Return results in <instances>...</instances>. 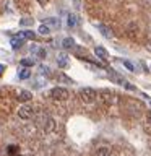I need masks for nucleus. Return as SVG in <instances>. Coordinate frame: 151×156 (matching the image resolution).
I'll return each instance as SVG.
<instances>
[{
  "mask_svg": "<svg viewBox=\"0 0 151 156\" xmlns=\"http://www.w3.org/2000/svg\"><path fill=\"white\" fill-rule=\"evenodd\" d=\"M19 24H21V26H31L33 20L31 18H23V20H19Z\"/></svg>",
  "mask_w": 151,
  "mask_h": 156,
  "instance_id": "obj_18",
  "label": "nucleus"
},
{
  "mask_svg": "<svg viewBox=\"0 0 151 156\" xmlns=\"http://www.w3.org/2000/svg\"><path fill=\"white\" fill-rule=\"evenodd\" d=\"M18 101H21V102H28V101H31L33 99V93H29L26 90H21V91H18Z\"/></svg>",
  "mask_w": 151,
  "mask_h": 156,
  "instance_id": "obj_6",
  "label": "nucleus"
},
{
  "mask_svg": "<svg viewBox=\"0 0 151 156\" xmlns=\"http://www.w3.org/2000/svg\"><path fill=\"white\" fill-rule=\"evenodd\" d=\"M18 117H19V119H23V120L33 119V117H34V107L33 106H28V104L21 106L18 109Z\"/></svg>",
  "mask_w": 151,
  "mask_h": 156,
  "instance_id": "obj_4",
  "label": "nucleus"
},
{
  "mask_svg": "<svg viewBox=\"0 0 151 156\" xmlns=\"http://www.w3.org/2000/svg\"><path fill=\"white\" fill-rule=\"evenodd\" d=\"M42 24L47 28H55V26H58V20L57 18H46L42 21Z\"/></svg>",
  "mask_w": 151,
  "mask_h": 156,
  "instance_id": "obj_12",
  "label": "nucleus"
},
{
  "mask_svg": "<svg viewBox=\"0 0 151 156\" xmlns=\"http://www.w3.org/2000/svg\"><path fill=\"white\" fill-rule=\"evenodd\" d=\"M125 36L128 37V39H132V41L136 39V37L140 36V26L136 23H128L125 26Z\"/></svg>",
  "mask_w": 151,
  "mask_h": 156,
  "instance_id": "obj_5",
  "label": "nucleus"
},
{
  "mask_svg": "<svg viewBox=\"0 0 151 156\" xmlns=\"http://www.w3.org/2000/svg\"><path fill=\"white\" fill-rule=\"evenodd\" d=\"M75 7H80V0H75Z\"/></svg>",
  "mask_w": 151,
  "mask_h": 156,
  "instance_id": "obj_26",
  "label": "nucleus"
},
{
  "mask_svg": "<svg viewBox=\"0 0 151 156\" xmlns=\"http://www.w3.org/2000/svg\"><path fill=\"white\" fill-rule=\"evenodd\" d=\"M62 46H63V49H68V51H70V49H75V39L73 37H65L62 41Z\"/></svg>",
  "mask_w": 151,
  "mask_h": 156,
  "instance_id": "obj_9",
  "label": "nucleus"
},
{
  "mask_svg": "<svg viewBox=\"0 0 151 156\" xmlns=\"http://www.w3.org/2000/svg\"><path fill=\"white\" fill-rule=\"evenodd\" d=\"M96 156H112V153H111V150L109 148H106V146H99V148L96 150V153H94Z\"/></svg>",
  "mask_w": 151,
  "mask_h": 156,
  "instance_id": "obj_14",
  "label": "nucleus"
},
{
  "mask_svg": "<svg viewBox=\"0 0 151 156\" xmlns=\"http://www.w3.org/2000/svg\"><path fill=\"white\" fill-rule=\"evenodd\" d=\"M91 2H101V0H91Z\"/></svg>",
  "mask_w": 151,
  "mask_h": 156,
  "instance_id": "obj_27",
  "label": "nucleus"
},
{
  "mask_svg": "<svg viewBox=\"0 0 151 156\" xmlns=\"http://www.w3.org/2000/svg\"><path fill=\"white\" fill-rule=\"evenodd\" d=\"M143 3L145 5H151V0H143Z\"/></svg>",
  "mask_w": 151,
  "mask_h": 156,
  "instance_id": "obj_24",
  "label": "nucleus"
},
{
  "mask_svg": "<svg viewBox=\"0 0 151 156\" xmlns=\"http://www.w3.org/2000/svg\"><path fill=\"white\" fill-rule=\"evenodd\" d=\"M124 65H125L127 68H128L130 72H135V67H133V63H132L130 60H124Z\"/></svg>",
  "mask_w": 151,
  "mask_h": 156,
  "instance_id": "obj_20",
  "label": "nucleus"
},
{
  "mask_svg": "<svg viewBox=\"0 0 151 156\" xmlns=\"http://www.w3.org/2000/svg\"><path fill=\"white\" fill-rule=\"evenodd\" d=\"M67 24H68V28H76L78 26L76 15H68V16H67Z\"/></svg>",
  "mask_w": 151,
  "mask_h": 156,
  "instance_id": "obj_11",
  "label": "nucleus"
},
{
  "mask_svg": "<svg viewBox=\"0 0 151 156\" xmlns=\"http://www.w3.org/2000/svg\"><path fill=\"white\" fill-rule=\"evenodd\" d=\"M12 46H13V49L21 47V46H23V39H21V37H18V36H15V37L12 39Z\"/></svg>",
  "mask_w": 151,
  "mask_h": 156,
  "instance_id": "obj_16",
  "label": "nucleus"
},
{
  "mask_svg": "<svg viewBox=\"0 0 151 156\" xmlns=\"http://www.w3.org/2000/svg\"><path fill=\"white\" fill-rule=\"evenodd\" d=\"M2 73H3V65L0 63V75H2Z\"/></svg>",
  "mask_w": 151,
  "mask_h": 156,
  "instance_id": "obj_25",
  "label": "nucleus"
},
{
  "mask_svg": "<svg viewBox=\"0 0 151 156\" xmlns=\"http://www.w3.org/2000/svg\"><path fill=\"white\" fill-rule=\"evenodd\" d=\"M36 2H39L41 5H46V3H47V0H36Z\"/></svg>",
  "mask_w": 151,
  "mask_h": 156,
  "instance_id": "obj_23",
  "label": "nucleus"
},
{
  "mask_svg": "<svg viewBox=\"0 0 151 156\" xmlns=\"http://www.w3.org/2000/svg\"><path fill=\"white\" fill-rule=\"evenodd\" d=\"M97 29H99V31H101V34H102V36H104V37H107V39H111L112 36H114V33H112V29L109 28V26H106V24H97Z\"/></svg>",
  "mask_w": 151,
  "mask_h": 156,
  "instance_id": "obj_7",
  "label": "nucleus"
},
{
  "mask_svg": "<svg viewBox=\"0 0 151 156\" xmlns=\"http://www.w3.org/2000/svg\"><path fill=\"white\" fill-rule=\"evenodd\" d=\"M145 120H146V125L151 127V111L149 112H146V115H145Z\"/></svg>",
  "mask_w": 151,
  "mask_h": 156,
  "instance_id": "obj_21",
  "label": "nucleus"
},
{
  "mask_svg": "<svg viewBox=\"0 0 151 156\" xmlns=\"http://www.w3.org/2000/svg\"><path fill=\"white\" fill-rule=\"evenodd\" d=\"M49 33H51V28L44 26V24H41V26H39V34H49Z\"/></svg>",
  "mask_w": 151,
  "mask_h": 156,
  "instance_id": "obj_19",
  "label": "nucleus"
},
{
  "mask_svg": "<svg viewBox=\"0 0 151 156\" xmlns=\"http://www.w3.org/2000/svg\"><path fill=\"white\" fill-rule=\"evenodd\" d=\"M57 63H58V67H62V68H65L68 67V57H67V54H58V57H57Z\"/></svg>",
  "mask_w": 151,
  "mask_h": 156,
  "instance_id": "obj_8",
  "label": "nucleus"
},
{
  "mask_svg": "<svg viewBox=\"0 0 151 156\" xmlns=\"http://www.w3.org/2000/svg\"><path fill=\"white\" fill-rule=\"evenodd\" d=\"M70 93H68L67 88H62V86H55L51 90V98L54 101H67Z\"/></svg>",
  "mask_w": 151,
  "mask_h": 156,
  "instance_id": "obj_3",
  "label": "nucleus"
},
{
  "mask_svg": "<svg viewBox=\"0 0 151 156\" xmlns=\"http://www.w3.org/2000/svg\"><path fill=\"white\" fill-rule=\"evenodd\" d=\"M18 76L19 80H28L31 76V72H29V68H21V70H18Z\"/></svg>",
  "mask_w": 151,
  "mask_h": 156,
  "instance_id": "obj_15",
  "label": "nucleus"
},
{
  "mask_svg": "<svg viewBox=\"0 0 151 156\" xmlns=\"http://www.w3.org/2000/svg\"><path fill=\"white\" fill-rule=\"evenodd\" d=\"M21 65L28 68V67H33V65H34V62L31 60V58H21Z\"/></svg>",
  "mask_w": 151,
  "mask_h": 156,
  "instance_id": "obj_17",
  "label": "nucleus"
},
{
  "mask_svg": "<svg viewBox=\"0 0 151 156\" xmlns=\"http://www.w3.org/2000/svg\"><path fill=\"white\" fill-rule=\"evenodd\" d=\"M97 99H99V102L102 106H112V104L117 102V96H115V93L104 90V91H101L99 94H97Z\"/></svg>",
  "mask_w": 151,
  "mask_h": 156,
  "instance_id": "obj_2",
  "label": "nucleus"
},
{
  "mask_svg": "<svg viewBox=\"0 0 151 156\" xmlns=\"http://www.w3.org/2000/svg\"><path fill=\"white\" fill-rule=\"evenodd\" d=\"M37 52H39V54H37L39 57H46V55H47V52L44 51V49H37Z\"/></svg>",
  "mask_w": 151,
  "mask_h": 156,
  "instance_id": "obj_22",
  "label": "nucleus"
},
{
  "mask_svg": "<svg viewBox=\"0 0 151 156\" xmlns=\"http://www.w3.org/2000/svg\"><path fill=\"white\" fill-rule=\"evenodd\" d=\"M80 99L85 102V104H93L96 99H97V91L94 90V88H81L80 90Z\"/></svg>",
  "mask_w": 151,
  "mask_h": 156,
  "instance_id": "obj_1",
  "label": "nucleus"
},
{
  "mask_svg": "<svg viewBox=\"0 0 151 156\" xmlns=\"http://www.w3.org/2000/svg\"><path fill=\"white\" fill-rule=\"evenodd\" d=\"M94 54H96V55L99 57V58H102V60H107V51H106L104 47L97 46V47L94 49Z\"/></svg>",
  "mask_w": 151,
  "mask_h": 156,
  "instance_id": "obj_10",
  "label": "nucleus"
},
{
  "mask_svg": "<svg viewBox=\"0 0 151 156\" xmlns=\"http://www.w3.org/2000/svg\"><path fill=\"white\" fill-rule=\"evenodd\" d=\"M16 36L21 37V39H34V36H36V34H34L33 31H29V29H26V31H19Z\"/></svg>",
  "mask_w": 151,
  "mask_h": 156,
  "instance_id": "obj_13",
  "label": "nucleus"
}]
</instances>
